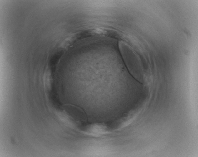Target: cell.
<instances>
[{"mask_svg": "<svg viewBox=\"0 0 198 157\" xmlns=\"http://www.w3.org/2000/svg\"><path fill=\"white\" fill-rule=\"evenodd\" d=\"M120 52L130 73L138 81H143V74L138 58L132 50L122 42L119 43Z\"/></svg>", "mask_w": 198, "mask_h": 157, "instance_id": "obj_1", "label": "cell"}, {"mask_svg": "<svg viewBox=\"0 0 198 157\" xmlns=\"http://www.w3.org/2000/svg\"><path fill=\"white\" fill-rule=\"evenodd\" d=\"M115 130L113 122L109 123H86L79 131L92 136H99L110 133Z\"/></svg>", "mask_w": 198, "mask_h": 157, "instance_id": "obj_2", "label": "cell"}, {"mask_svg": "<svg viewBox=\"0 0 198 157\" xmlns=\"http://www.w3.org/2000/svg\"><path fill=\"white\" fill-rule=\"evenodd\" d=\"M83 38L93 36H104L113 38L118 37L117 32L115 30L102 28H97L88 29L81 31Z\"/></svg>", "mask_w": 198, "mask_h": 157, "instance_id": "obj_3", "label": "cell"}]
</instances>
